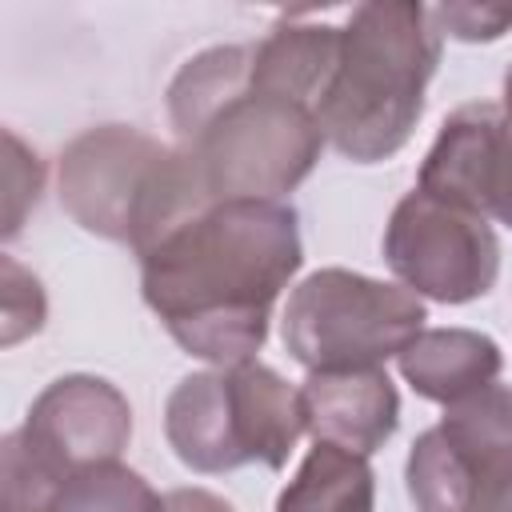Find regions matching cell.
I'll return each instance as SVG.
<instances>
[{
    "label": "cell",
    "mask_w": 512,
    "mask_h": 512,
    "mask_svg": "<svg viewBox=\"0 0 512 512\" xmlns=\"http://www.w3.org/2000/svg\"><path fill=\"white\" fill-rule=\"evenodd\" d=\"M256 44H212L180 64L168 84V120L180 144H192L236 96L252 88Z\"/></svg>",
    "instance_id": "9a60e30c"
},
{
    "label": "cell",
    "mask_w": 512,
    "mask_h": 512,
    "mask_svg": "<svg viewBox=\"0 0 512 512\" xmlns=\"http://www.w3.org/2000/svg\"><path fill=\"white\" fill-rule=\"evenodd\" d=\"M64 476H56L12 428L0 440V512H52Z\"/></svg>",
    "instance_id": "ac0fdd59"
},
{
    "label": "cell",
    "mask_w": 512,
    "mask_h": 512,
    "mask_svg": "<svg viewBox=\"0 0 512 512\" xmlns=\"http://www.w3.org/2000/svg\"><path fill=\"white\" fill-rule=\"evenodd\" d=\"M336 56H340V28L336 24H304V20L288 16L256 44L252 92L316 108L320 92L332 80Z\"/></svg>",
    "instance_id": "5bb4252c"
},
{
    "label": "cell",
    "mask_w": 512,
    "mask_h": 512,
    "mask_svg": "<svg viewBox=\"0 0 512 512\" xmlns=\"http://www.w3.org/2000/svg\"><path fill=\"white\" fill-rule=\"evenodd\" d=\"M164 440L176 460L200 476H224L244 468L236 412L224 368L184 376L164 400Z\"/></svg>",
    "instance_id": "8fae6325"
},
{
    "label": "cell",
    "mask_w": 512,
    "mask_h": 512,
    "mask_svg": "<svg viewBox=\"0 0 512 512\" xmlns=\"http://www.w3.org/2000/svg\"><path fill=\"white\" fill-rule=\"evenodd\" d=\"M424 300L404 284L372 280L352 268H316L292 284L280 336L308 372L384 368L424 332Z\"/></svg>",
    "instance_id": "3957f363"
},
{
    "label": "cell",
    "mask_w": 512,
    "mask_h": 512,
    "mask_svg": "<svg viewBox=\"0 0 512 512\" xmlns=\"http://www.w3.org/2000/svg\"><path fill=\"white\" fill-rule=\"evenodd\" d=\"M400 376L416 396L436 404H456L488 384H496L504 356L488 332L476 328H424L400 356Z\"/></svg>",
    "instance_id": "7c38bea8"
},
{
    "label": "cell",
    "mask_w": 512,
    "mask_h": 512,
    "mask_svg": "<svg viewBox=\"0 0 512 512\" xmlns=\"http://www.w3.org/2000/svg\"><path fill=\"white\" fill-rule=\"evenodd\" d=\"M416 188L512 228V112L488 100L456 108L440 124Z\"/></svg>",
    "instance_id": "9c48e42d"
},
{
    "label": "cell",
    "mask_w": 512,
    "mask_h": 512,
    "mask_svg": "<svg viewBox=\"0 0 512 512\" xmlns=\"http://www.w3.org/2000/svg\"><path fill=\"white\" fill-rule=\"evenodd\" d=\"M228 396L236 412V432L248 464L284 468L296 440L304 436V412H300V388H292L276 368L248 360L236 368H224Z\"/></svg>",
    "instance_id": "4fadbf2b"
},
{
    "label": "cell",
    "mask_w": 512,
    "mask_h": 512,
    "mask_svg": "<svg viewBox=\"0 0 512 512\" xmlns=\"http://www.w3.org/2000/svg\"><path fill=\"white\" fill-rule=\"evenodd\" d=\"M324 144L312 108L248 88L180 148L192 152L212 200H284L312 176Z\"/></svg>",
    "instance_id": "5b68a950"
},
{
    "label": "cell",
    "mask_w": 512,
    "mask_h": 512,
    "mask_svg": "<svg viewBox=\"0 0 512 512\" xmlns=\"http://www.w3.org/2000/svg\"><path fill=\"white\" fill-rule=\"evenodd\" d=\"M500 104H504V108L512 112V68L504 72V100H500Z\"/></svg>",
    "instance_id": "603a6c76"
},
{
    "label": "cell",
    "mask_w": 512,
    "mask_h": 512,
    "mask_svg": "<svg viewBox=\"0 0 512 512\" xmlns=\"http://www.w3.org/2000/svg\"><path fill=\"white\" fill-rule=\"evenodd\" d=\"M168 144L132 124H96L60 152V204L92 236L128 244L144 200L168 160Z\"/></svg>",
    "instance_id": "52a82bcc"
},
{
    "label": "cell",
    "mask_w": 512,
    "mask_h": 512,
    "mask_svg": "<svg viewBox=\"0 0 512 512\" xmlns=\"http://www.w3.org/2000/svg\"><path fill=\"white\" fill-rule=\"evenodd\" d=\"M276 512H376V472L368 456L316 440L280 488Z\"/></svg>",
    "instance_id": "2e32d148"
},
{
    "label": "cell",
    "mask_w": 512,
    "mask_h": 512,
    "mask_svg": "<svg viewBox=\"0 0 512 512\" xmlns=\"http://www.w3.org/2000/svg\"><path fill=\"white\" fill-rule=\"evenodd\" d=\"M304 264L288 200H216L140 256L144 304L212 368L256 360L272 304Z\"/></svg>",
    "instance_id": "6da1fadb"
},
{
    "label": "cell",
    "mask_w": 512,
    "mask_h": 512,
    "mask_svg": "<svg viewBox=\"0 0 512 512\" xmlns=\"http://www.w3.org/2000/svg\"><path fill=\"white\" fill-rule=\"evenodd\" d=\"M52 512H164V496L136 468L108 460L72 472L60 484Z\"/></svg>",
    "instance_id": "e0dca14e"
},
{
    "label": "cell",
    "mask_w": 512,
    "mask_h": 512,
    "mask_svg": "<svg viewBox=\"0 0 512 512\" xmlns=\"http://www.w3.org/2000/svg\"><path fill=\"white\" fill-rule=\"evenodd\" d=\"M300 412L312 440L372 456L400 424V392L384 368L308 372L300 384Z\"/></svg>",
    "instance_id": "30bf717a"
},
{
    "label": "cell",
    "mask_w": 512,
    "mask_h": 512,
    "mask_svg": "<svg viewBox=\"0 0 512 512\" xmlns=\"http://www.w3.org/2000/svg\"><path fill=\"white\" fill-rule=\"evenodd\" d=\"M416 512H512V388L488 384L444 408L404 460Z\"/></svg>",
    "instance_id": "277c9868"
},
{
    "label": "cell",
    "mask_w": 512,
    "mask_h": 512,
    "mask_svg": "<svg viewBox=\"0 0 512 512\" xmlns=\"http://www.w3.org/2000/svg\"><path fill=\"white\" fill-rule=\"evenodd\" d=\"M164 512H236L224 496L208 492V488H172L164 492Z\"/></svg>",
    "instance_id": "7402d4cb"
},
{
    "label": "cell",
    "mask_w": 512,
    "mask_h": 512,
    "mask_svg": "<svg viewBox=\"0 0 512 512\" xmlns=\"http://www.w3.org/2000/svg\"><path fill=\"white\" fill-rule=\"evenodd\" d=\"M48 316V300L40 280L16 260V256H0V344L12 348L24 336H36L44 328Z\"/></svg>",
    "instance_id": "d6986e66"
},
{
    "label": "cell",
    "mask_w": 512,
    "mask_h": 512,
    "mask_svg": "<svg viewBox=\"0 0 512 512\" xmlns=\"http://www.w3.org/2000/svg\"><path fill=\"white\" fill-rule=\"evenodd\" d=\"M440 48L444 32L428 4H356L340 28L332 80L312 108L324 140L352 164L396 156L424 116V88L436 76Z\"/></svg>",
    "instance_id": "7a4b0ae2"
},
{
    "label": "cell",
    "mask_w": 512,
    "mask_h": 512,
    "mask_svg": "<svg viewBox=\"0 0 512 512\" xmlns=\"http://www.w3.org/2000/svg\"><path fill=\"white\" fill-rule=\"evenodd\" d=\"M380 248L396 284L436 304H472L500 276V240L488 216L420 188L392 208Z\"/></svg>",
    "instance_id": "8992f818"
},
{
    "label": "cell",
    "mask_w": 512,
    "mask_h": 512,
    "mask_svg": "<svg viewBox=\"0 0 512 512\" xmlns=\"http://www.w3.org/2000/svg\"><path fill=\"white\" fill-rule=\"evenodd\" d=\"M432 20L452 40L488 44L512 32V4H436Z\"/></svg>",
    "instance_id": "44dd1931"
},
{
    "label": "cell",
    "mask_w": 512,
    "mask_h": 512,
    "mask_svg": "<svg viewBox=\"0 0 512 512\" xmlns=\"http://www.w3.org/2000/svg\"><path fill=\"white\" fill-rule=\"evenodd\" d=\"M16 432L56 476L68 480L92 464L120 460L132 440V404L112 380L68 372L32 400Z\"/></svg>",
    "instance_id": "ba28073f"
},
{
    "label": "cell",
    "mask_w": 512,
    "mask_h": 512,
    "mask_svg": "<svg viewBox=\"0 0 512 512\" xmlns=\"http://www.w3.org/2000/svg\"><path fill=\"white\" fill-rule=\"evenodd\" d=\"M4 148H8V156H4V228H0V236L12 240L24 228V216L40 200L44 164L12 128H4Z\"/></svg>",
    "instance_id": "ffe728a7"
}]
</instances>
